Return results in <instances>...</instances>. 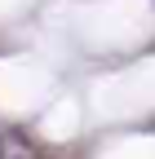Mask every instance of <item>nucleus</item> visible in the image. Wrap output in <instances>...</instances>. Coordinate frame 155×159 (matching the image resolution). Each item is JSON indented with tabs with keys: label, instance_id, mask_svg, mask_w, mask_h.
<instances>
[{
	"label": "nucleus",
	"instance_id": "nucleus-3",
	"mask_svg": "<svg viewBox=\"0 0 155 159\" xmlns=\"http://www.w3.org/2000/svg\"><path fill=\"white\" fill-rule=\"evenodd\" d=\"M31 5V0H0V18H13V13H22Z\"/></svg>",
	"mask_w": 155,
	"mask_h": 159
},
{
	"label": "nucleus",
	"instance_id": "nucleus-1",
	"mask_svg": "<svg viewBox=\"0 0 155 159\" xmlns=\"http://www.w3.org/2000/svg\"><path fill=\"white\" fill-rule=\"evenodd\" d=\"M71 27L89 44H129L151 27V0H84L71 9Z\"/></svg>",
	"mask_w": 155,
	"mask_h": 159
},
{
	"label": "nucleus",
	"instance_id": "nucleus-2",
	"mask_svg": "<svg viewBox=\"0 0 155 159\" xmlns=\"http://www.w3.org/2000/svg\"><path fill=\"white\" fill-rule=\"evenodd\" d=\"M18 93V97H31V102H40V93H49V75L40 66L22 62V57H9V62H0V93Z\"/></svg>",
	"mask_w": 155,
	"mask_h": 159
}]
</instances>
